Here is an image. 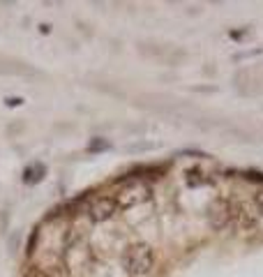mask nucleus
<instances>
[{"label":"nucleus","mask_w":263,"mask_h":277,"mask_svg":"<svg viewBox=\"0 0 263 277\" xmlns=\"http://www.w3.org/2000/svg\"><path fill=\"white\" fill-rule=\"evenodd\" d=\"M30 277H47V275H44V273H33Z\"/></svg>","instance_id":"6"},{"label":"nucleus","mask_w":263,"mask_h":277,"mask_svg":"<svg viewBox=\"0 0 263 277\" xmlns=\"http://www.w3.org/2000/svg\"><path fill=\"white\" fill-rule=\"evenodd\" d=\"M148 194H150V189H141L139 185H134V187H127L125 192H120V194L115 196V203H118V208H132L134 203L148 199Z\"/></svg>","instance_id":"3"},{"label":"nucleus","mask_w":263,"mask_h":277,"mask_svg":"<svg viewBox=\"0 0 263 277\" xmlns=\"http://www.w3.org/2000/svg\"><path fill=\"white\" fill-rule=\"evenodd\" d=\"M245 178H250V180H257V183H263V173H257V171H247Z\"/></svg>","instance_id":"4"},{"label":"nucleus","mask_w":263,"mask_h":277,"mask_svg":"<svg viewBox=\"0 0 263 277\" xmlns=\"http://www.w3.org/2000/svg\"><path fill=\"white\" fill-rule=\"evenodd\" d=\"M21 100L19 97H7V107H19Z\"/></svg>","instance_id":"5"},{"label":"nucleus","mask_w":263,"mask_h":277,"mask_svg":"<svg viewBox=\"0 0 263 277\" xmlns=\"http://www.w3.org/2000/svg\"><path fill=\"white\" fill-rule=\"evenodd\" d=\"M118 213V203H115L113 196H102L97 201H93L88 206V215L93 222H106Z\"/></svg>","instance_id":"2"},{"label":"nucleus","mask_w":263,"mask_h":277,"mask_svg":"<svg viewBox=\"0 0 263 277\" xmlns=\"http://www.w3.org/2000/svg\"><path fill=\"white\" fill-rule=\"evenodd\" d=\"M122 266L129 275H148L155 266V252L146 243L129 245L122 254Z\"/></svg>","instance_id":"1"}]
</instances>
